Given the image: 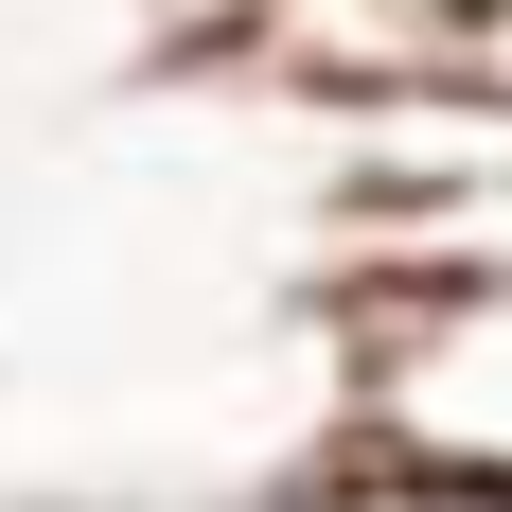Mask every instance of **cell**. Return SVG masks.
Returning <instances> with one entry per match:
<instances>
[{
  "label": "cell",
  "mask_w": 512,
  "mask_h": 512,
  "mask_svg": "<svg viewBox=\"0 0 512 512\" xmlns=\"http://www.w3.org/2000/svg\"><path fill=\"white\" fill-rule=\"evenodd\" d=\"M336 442L512 495V283H354L336 301Z\"/></svg>",
  "instance_id": "1"
},
{
  "label": "cell",
  "mask_w": 512,
  "mask_h": 512,
  "mask_svg": "<svg viewBox=\"0 0 512 512\" xmlns=\"http://www.w3.org/2000/svg\"><path fill=\"white\" fill-rule=\"evenodd\" d=\"M283 512H512V495H495V477H424V460H354V442H336Z\"/></svg>",
  "instance_id": "2"
},
{
  "label": "cell",
  "mask_w": 512,
  "mask_h": 512,
  "mask_svg": "<svg viewBox=\"0 0 512 512\" xmlns=\"http://www.w3.org/2000/svg\"><path fill=\"white\" fill-rule=\"evenodd\" d=\"M442 71H460L477 106H512V18H477V36H442Z\"/></svg>",
  "instance_id": "3"
},
{
  "label": "cell",
  "mask_w": 512,
  "mask_h": 512,
  "mask_svg": "<svg viewBox=\"0 0 512 512\" xmlns=\"http://www.w3.org/2000/svg\"><path fill=\"white\" fill-rule=\"evenodd\" d=\"M407 18H424V36H477V18H512V0H407Z\"/></svg>",
  "instance_id": "4"
}]
</instances>
